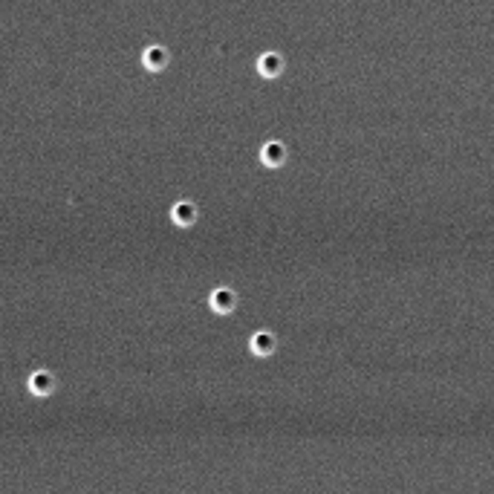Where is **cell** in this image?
<instances>
[{"label": "cell", "mask_w": 494, "mask_h": 494, "mask_svg": "<svg viewBox=\"0 0 494 494\" xmlns=\"http://www.w3.org/2000/svg\"><path fill=\"white\" fill-rule=\"evenodd\" d=\"M208 307H211V312H217V315H232L237 309V292L232 286H217L211 292Z\"/></svg>", "instance_id": "6da1fadb"}, {"label": "cell", "mask_w": 494, "mask_h": 494, "mask_svg": "<svg viewBox=\"0 0 494 494\" xmlns=\"http://www.w3.org/2000/svg\"><path fill=\"white\" fill-rule=\"evenodd\" d=\"M286 159H289V151H286L284 142L272 139L260 147V162L266 165V168H281V165H286Z\"/></svg>", "instance_id": "7a4b0ae2"}, {"label": "cell", "mask_w": 494, "mask_h": 494, "mask_svg": "<svg viewBox=\"0 0 494 494\" xmlns=\"http://www.w3.org/2000/svg\"><path fill=\"white\" fill-rule=\"evenodd\" d=\"M142 64L151 73H159V70H165L171 64V53L162 44H154V46H147L145 53H142Z\"/></svg>", "instance_id": "3957f363"}, {"label": "cell", "mask_w": 494, "mask_h": 494, "mask_svg": "<svg viewBox=\"0 0 494 494\" xmlns=\"http://www.w3.org/2000/svg\"><path fill=\"white\" fill-rule=\"evenodd\" d=\"M249 347L257 358H269L277 350V338H275V333H269V329H257L249 341Z\"/></svg>", "instance_id": "277c9868"}, {"label": "cell", "mask_w": 494, "mask_h": 494, "mask_svg": "<svg viewBox=\"0 0 494 494\" xmlns=\"http://www.w3.org/2000/svg\"><path fill=\"white\" fill-rule=\"evenodd\" d=\"M284 67H286V61H284L281 53H263L257 58V73L263 78H277V75L284 73Z\"/></svg>", "instance_id": "5b68a950"}, {"label": "cell", "mask_w": 494, "mask_h": 494, "mask_svg": "<svg viewBox=\"0 0 494 494\" xmlns=\"http://www.w3.org/2000/svg\"><path fill=\"white\" fill-rule=\"evenodd\" d=\"M196 217H200V211H196V205L188 203V200H179V203H174V208H171V220H174L179 228L194 226Z\"/></svg>", "instance_id": "8992f818"}, {"label": "cell", "mask_w": 494, "mask_h": 494, "mask_svg": "<svg viewBox=\"0 0 494 494\" xmlns=\"http://www.w3.org/2000/svg\"><path fill=\"white\" fill-rule=\"evenodd\" d=\"M55 376L49 373V370H38V373H32L29 376V390L35 393V396H49V393L55 390Z\"/></svg>", "instance_id": "52a82bcc"}]
</instances>
